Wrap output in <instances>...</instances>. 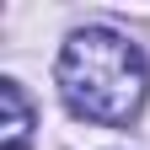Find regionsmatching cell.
I'll list each match as a JSON object with an SVG mask.
<instances>
[{"label":"cell","instance_id":"1","mask_svg":"<svg viewBox=\"0 0 150 150\" xmlns=\"http://www.w3.org/2000/svg\"><path fill=\"white\" fill-rule=\"evenodd\" d=\"M64 102L91 123H129L145 102V54L139 43H129L123 32L86 27L70 32V43L59 48L54 64Z\"/></svg>","mask_w":150,"mask_h":150},{"label":"cell","instance_id":"2","mask_svg":"<svg viewBox=\"0 0 150 150\" xmlns=\"http://www.w3.org/2000/svg\"><path fill=\"white\" fill-rule=\"evenodd\" d=\"M0 107H6V123H0V150H27L32 145V102L16 81H0Z\"/></svg>","mask_w":150,"mask_h":150}]
</instances>
